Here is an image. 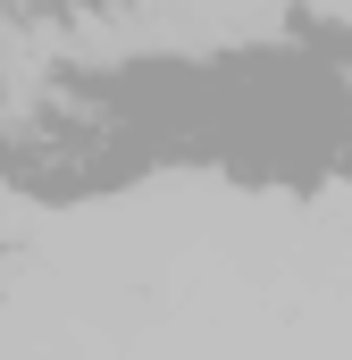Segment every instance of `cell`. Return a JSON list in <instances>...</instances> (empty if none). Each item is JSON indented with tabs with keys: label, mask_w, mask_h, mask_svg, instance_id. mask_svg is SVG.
Wrapping results in <instances>:
<instances>
[]
</instances>
